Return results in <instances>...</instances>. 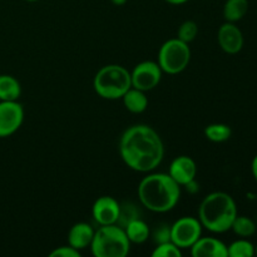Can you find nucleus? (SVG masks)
<instances>
[{
  "mask_svg": "<svg viewBox=\"0 0 257 257\" xmlns=\"http://www.w3.org/2000/svg\"><path fill=\"white\" fill-rule=\"evenodd\" d=\"M198 34V25L197 23L193 22V20H186L181 24V27L178 28L177 32V38L182 42L190 44L191 42L196 39Z\"/></svg>",
  "mask_w": 257,
  "mask_h": 257,
  "instance_id": "5701e85b",
  "label": "nucleus"
},
{
  "mask_svg": "<svg viewBox=\"0 0 257 257\" xmlns=\"http://www.w3.org/2000/svg\"><path fill=\"white\" fill-rule=\"evenodd\" d=\"M24 122V108L18 100H0V138L14 135Z\"/></svg>",
  "mask_w": 257,
  "mask_h": 257,
  "instance_id": "1a4fd4ad",
  "label": "nucleus"
},
{
  "mask_svg": "<svg viewBox=\"0 0 257 257\" xmlns=\"http://www.w3.org/2000/svg\"><path fill=\"white\" fill-rule=\"evenodd\" d=\"M141 218V211L133 202L119 203V216H118L117 225L124 228L133 220Z\"/></svg>",
  "mask_w": 257,
  "mask_h": 257,
  "instance_id": "4be33fe9",
  "label": "nucleus"
},
{
  "mask_svg": "<svg viewBox=\"0 0 257 257\" xmlns=\"http://www.w3.org/2000/svg\"><path fill=\"white\" fill-rule=\"evenodd\" d=\"M228 257H252L255 255V246L246 238L241 237L227 246Z\"/></svg>",
  "mask_w": 257,
  "mask_h": 257,
  "instance_id": "412c9836",
  "label": "nucleus"
},
{
  "mask_svg": "<svg viewBox=\"0 0 257 257\" xmlns=\"http://www.w3.org/2000/svg\"><path fill=\"white\" fill-rule=\"evenodd\" d=\"M89 247L95 257H125L130 253L131 241L124 228L114 223L100 226L94 231Z\"/></svg>",
  "mask_w": 257,
  "mask_h": 257,
  "instance_id": "39448f33",
  "label": "nucleus"
},
{
  "mask_svg": "<svg viewBox=\"0 0 257 257\" xmlns=\"http://www.w3.org/2000/svg\"><path fill=\"white\" fill-rule=\"evenodd\" d=\"M119 155L133 171L147 173L156 170L165 157L162 138L147 124H135L120 136Z\"/></svg>",
  "mask_w": 257,
  "mask_h": 257,
  "instance_id": "f257e3e1",
  "label": "nucleus"
},
{
  "mask_svg": "<svg viewBox=\"0 0 257 257\" xmlns=\"http://www.w3.org/2000/svg\"><path fill=\"white\" fill-rule=\"evenodd\" d=\"M256 225H257V223H256Z\"/></svg>",
  "mask_w": 257,
  "mask_h": 257,
  "instance_id": "473e14b6",
  "label": "nucleus"
},
{
  "mask_svg": "<svg viewBox=\"0 0 257 257\" xmlns=\"http://www.w3.org/2000/svg\"><path fill=\"white\" fill-rule=\"evenodd\" d=\"M201 235H202V225L200 220L191 216L178 218L171 226V241L181 250L192 247Z\"/></svg>",
  "mask_w": 257,
  "mask_h": 257,
  "instance_id": "0eeeda50",
  "label": "nucleus"
},
{
  "mask_svg": "<svg viewBox=\"0 0 257 257\" xmlns=\"http://www.w3.org/2000/svg\"><path fill=\"white\" fill-rule=\"evenodd\" d=\"M255 255L257 256V245L255 246Z\"/></svg>",
  "mask_w": 257,
  "mask_h": 257,
  "instance_id": "2f4dec72",
  "label": "nucleus"
},
{
  "mask_svg": "<svg viewBox=\"0 0 257 257\" xmlns=\"http://www.w3.org/2000/svg\"><path fill=\"white\" fill-rule=\"evenodd\" d=\"M93 88L103 99H122L125 92L132 88L131 72L119 64L104 65L94 75Z\"/></svg>",
  "mask_w": 257,
  "mask_h": 257,
  "instance_id": "20e7f679",
  "label": "nucleus"
},
{
  "mask_svg": "<svg viewBox=\"0 0 257 257\" xmlns=\"http://www.w3.org/2000/svg\"><path fill=\"white\" fill-rule=\"evenodd\" d=\"M191 49L187 43L178 38L167 40L158 52V65L163 73L175 75L180 74L190 64Z\"/></svg>",
  "mask_w": 257,
  "mask_h": 257,
  "instance_id": "423d86ee",
  "label": "nucleus"
},
{
  "mask_svg": "<svg viewBox=\"0 0 257 257\" xmlns=\"http://www.w3.org/2000/svg\"><path fill=\"white\" fill-rule=\"evenodd\" d=\"M193 257H228L227 246L215 237H200L191 247Z\"/></svg>",
  "mask_w": 257,
  "mask_h": 257,
  "instance_id": "ddd939ff",
  "label": "nucleus"
},
{
  "mask_svg": "<svg viewBox=\"0 0 257 257\" xmlns=\"http://www.w3.org/2000/svg\"><path fill=\"white\" fill-rule=\"evenodd\" d=\"M231 230H232L236 235L240 236V237L247 238L251 237V236L256 232L257 225L252 218L247 217V216L237 215L235 220H233Z\"/></svg>",
  "mask_w": 257,
  "mask_h": 257,
  "instance_id": "aec40b11",
  "label": "nucleus"
},
{
  "mask_svg": "<svg viewBox=\"0 0 257 257\" xmlns=\"http://www.w3.org/2000/svg\"><path fill=\"white\" fill-rule=\"evenodd\" d=\"M94 230L87 222H78L70 227L68 232V243L78 251L89 247L92 243Z\"/></svg>",
  "mask_w": 257,
  "mask_h": 257,
  "instance_id": "4468645a",
  "label": "nucleus"
},
{
  "mask_svg": "<svg viewBox=\"0 0 257 257\" xmlns=\"http://www.w3.org/2000/svg\"><path fill=\"white\" fill-rule=\"evenodd\" d=\"M122 99L127 110L135 113V114L143 113L148 107V98L146 95V92L137 89V88H130L122 97Z\"/></svg>",
  "mask_w": 257,
  "mask_h": 257,
  "instance_id": "2eb2a0df",
  "label": "nucleus"
},
{
  "mask_svg": "<svg viewBox=\"0 0 257 257\" xmlns=\"http://www.w3.org/2000/svg\"><path fill=\"white\" fill-rule=\"evenodd\" d=\"M217 40L221 49L227 54H237L243 48V34L235 23L226 22L220 27Z\"/></svg>",
  "mask_w": 257,
  "mask_h": 257,
  "instance_id": "9b49d317",
  "label": "nucleus"
},
{
  "mask_svg": "<svg viewBox=\"0 0 257 257\" xmlns=\"http://www.w3.org/2000/svg\"><path fill=\"white\" fill-rule=\"evenodd\" d=\"M181 197V186L168 173H151L138 185V198L147 210L165 213L173 210Z\"/></svg>",
  "mask_w": 257,
  "mask_h": 257,
  "instance_id": "f03ea898",
  "label": "nucleus"
},
{
  "mask_svg": "<svg viewBox=\"0 0 257 257\" xmlns=\"http://www.w3.org/2000/svg\"><path fill=\"white\" fill-rule=\"evenodd\" d=\"M165 2H167L168 4H172V5H181L187 3L188 0H165Z\"/></svg>",
  "mask_w": 257,
  "mask_h": 257,
  "instance_id": "c85d7f7f",
  "label": "nucleus"
},
{
  "mask_svg": "<svg viewBox=\"0 0 257 257\" xmlns=\"http://www.w3.org/2000/svg\"><path fill=\"white\" fill-rule=\"evenodd\" d=\"M251 171H252L253 178H255L256 182H257V155L253 157L252 163H251Z\"/></svg>",
  "mask_w": 257,
  "mask_h": 257,
  "instance_id": "cd10ccee",
  "label": "nucleus"
},
{
  "mask_svg": "<svg viewBox=\"0 0 257 257\" xmlns=\"http://www.w3.org/2000/svg\"><path fill=\"white\" fill-rule=\"evenodd\" d=\"M124 232L127 235L131 243H143L150 238L151 230L147 223L141 218L133 220L124 227Z\"/></svg>",
  "mask_w": 257,
  "mask_h": 257,
  "instance_id": "f3484780",
  "label": "nucleus"
},
{
  "mask_svg": "<svg viewBox=\"0 0 257 257\" xmlns=\"http://www.w3.org/2000/svg\"><path fill=\"white\" fill-rule=\"evenodd\" d=\"M110 2H112V4L117 5V7H120V5H124L127 0H110Z\"/></svg>",
  "mask_w": 257,
  "mask_h": 257,
  "instance_id": "c756f323",
  "label": "nucleus"
},
{
  "mask_svg": "<svg viewBox=\"0 0 257 257\" xmlns=\"http://www.w3.org/2000/svg\"><path fill=\"white\" fill-rule=\"evenodd\" d=\"M232 136V130L225 123H212L205 128V137L215 143H222L228 141Z\"/></svg>",
  "mask_w": 257,
  "mask_h": 257,
  "instance_id": "6ab92c4d",
  "label": "nucleus"
},
{
  "mask_svg": "<svg viewBox=\"0 0 257 257\" xmlns=\"http://www.w3.org/2000/svg\"><path fill=\"white\" fill-rule=\"evenodd\" d=\"M153 242L156 245H160V243L168 242L171 241V226L168 225H160L156 227V230L153 231Z\"/></svg>",
  "mask_w": 257,
  "mask_h": 257,
  "instance_id": "393cba45",
  "label": "nucleus"
},
{
  "mask_svg": "<svg viewBox=\"0 0 257 257\" xmlns=\"http://www.w3.org/2000/svg\"><path fill=\"white\" fill-rule=\"evenodd\" d=\"M183 187H185L190 193H196V192H198V190H200V185L196 182V178L195 180L191 181V182H188L187 185L183 186Z\"/></svg>",
  "mask_w": 257,
  "mask_h": 257,
  "instance_id": "bb28decb",
  "label": "nucleus"
},
{
  "mask_svg": "<svg viewBox=\"0 0 257 257\" xmlns=\"http://www.w3.org/2000/svg\"><path fill=\"white\" fill-rule=\"evenodd\" d=\"M237 216V206L232 196L226 192H212L206 196L198 207V220L202 227L213 233L231 230Z\"/></svg>",
  "mask_w": 257,
  "mask_h": 257,
  "instance_id": "7ed1b4c3",
  "label": "nucleus"
},
{
  "mask_svg": "<svg viewBox=\"0 0 257 257\" xmlns=\"http://www.w3.org/2000/svg\"><path fill=\"white\" fill-rule=\"evenodd\" d=\"M153 257H181L182 256V251L178 246H176L172 241L168 242L160 243L156 245L155 250L152 252Z\"/></svg>",
  "mask_w": 257,
  "mask_h": 257,
  "instance_id": "b1692460",
  "label": "nucleus"
},
{
  "mask_svg": "<svg viewBox=\"0 0 257 257\" xmlns=\"http://www.w3.org/2000/svg\"><path fill=\"white\" fill-rule=\"evenodd\" d=\"M25 2H30V3H34V2H39V0H25Z\"/></svg>",
  "mask_w": 257,
  "mask_h": 257,
  "instance_id": "7c9ffc66",
  "label": "nucleus"
},
{
  "mask_svg": "<svg viewBox=\"0 0 257 257\" xmlns=\"http://www.w3.org/2000/svg\"><path fill=\"white\" fill-rule=\"evenodd\" d=\"M49 257H80V251L72 247L70 245L60 246V247L54 248L49 253Z\"/></svg>",
  "mask_w": 257,
  "mask_h": 257,
  "instance_id": "a878e982",
  "label": "nucleus"
},
{
  "mask_svg": "<svg viewBox=\"0 0 257 257\" xmlns=\"http://www.w3.org/2000/svg\"><path fill=\"white\" fill-rule=\"evenodd\" d=\"M22 94L19 80L9 74H0V100H18Z\"/></svg>",
  "mask_w": 257,
  "mask_h": 257,
  "instance_id": "dca6fc26",
  "label": "nucleus"
},
{
  "mask_svg": "<svg viewBox=\"0 0 257 257\" xmlns=\"http://www.w3.org/2000/svg\"><path fill=\"white\" fill-rule=\"evenodd\" d=\"M248 10V0H226L223 18L226 22L236 23L242 19Z\"/></svg>",
  "mask_w": 257,
  "mask_h": 257,
  "instance_id": "a211bd4d",
  "label": "nucleus"
},
{
  "mask_svg": "<svg viewBox=\"0 0 257 257\" xmlns=\"http://www.w3.org/2000/svg\"><path fill=\"white\" fill-rule=\"evenodd\" d=\"M162 73L158 63L153 60H145V62L138 63L131 72L132 87L143 92L155 89L162 79Z\"/></svg>",
  "mask_w": 257,
  "mask_h": 257,
  "instance_id": "6e6552de",
  "label": "nucleus"
},
{
  "mask_svg": "<svg viewBox=\"0 0 257 257\" xmlns=\"http://www.w3.org/2000/svg\"><path fill=\"white\" fill-rule=\"evenodd\" d=\"M168 175L176 181L180 186L187 185L192 180H195L197 175V166L196 162L188 156H180L175 158L170 165Z\"/></svg>",
  "mask_w": 257,
  "mask_h": 257,
  "instance_id": "f8f14e48",
  "label": "nucleus"
},
{
  "mask_svg": "<svg viewBox=\"0 0 257 257\" xmlns=\"http://www.w3.org/2000/svg\"><path fill=\"white\" fill-rule=\"evenodd\" d=\"M92 215L99 226L114 225L119 216V202L110 196H102L93 205Z\"/></svg>",
  "mask_w": 257,
  "mask_h": 257,
  "instance_id": "9d476101",
  "label": "nucleus"
}]
</instances>
